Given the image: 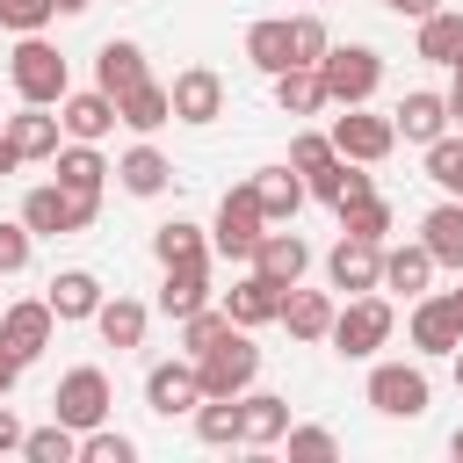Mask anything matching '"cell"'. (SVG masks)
<instances>
[{"label": "cell", "mask_w": 463, "mask_h": 463, "mask_svg": "<svg viewBox=\"0 0 463 463\" xmlns=\"http://www.w3.org/2000/svg\"><path fill=\"white\" fill-rule=\"evenodd\" d=\"M362 398H369L383 420H420V412L434 405V383H427V369H420V362H369Z\"/></svg>", "instance_id": "277c9868"}, {"label": "cell", "mask_w": 463, "mask_h": 463, "mask_svg": "<svg viewBox=\"0 0 463 463\" xmlns=\"http://www.w3.org/2000/svg\"><path fill=\"white\" fill-rule=\"evenodd\" d=\"M289 36H297V65H318V58L333 51V36H326L318 14H289Z\"/></svg>", "instance_id": "bcb514c9"}, {"label": "cell", "mask_w": 463, "mask_h": 463, "mask_svg": "<svg viewBox=\"0 0 463 463\" xmlns=\"http://www.w3.org/2000/svg\"><path fill=\"white\" fill-rule=\"evenodd\" d=\"M58 22V0H0V29L7 36H43Z\"/></svg>", "instance_id": "b9f144b4"}, {"label": "cell", "mask_w": 463, "mask_h": 463, "mask_svg": "<svg viewBox=\"0 0 463 463\" xmlns=\"http://www.w3.org/2000/svg\"><path fill=\"white\" fill-rule=\"evenodd\" d=\"M224 333H232V311H224V304H203V311L181 318V354H210Z\"/></svg>", "instance_id": "f35d334b"}, {"label": "cell", "mask_w": 463, "mask_h": 463, "mask_svg": "<svg viewBox=\"0 0 463 463\" xmlns=\"http://www.w3.org/2000/svg\"><path fill=\"white\" fill-rule=\"evenodd\" d=\"M22 434H29V427H22V420L7 412V398H0V456H22Z\"/></svg>", "instance_id": "7dc6e473"}, {"label": "cell", "mask_w": 463, "mask_h": 463, "mask_svg": "<svg viewBox=\"0 0 463 463\" xmlns=\"http://www.w3.org/2000/svg\"><path fill=\"white\" fill-rule=\"evenodd\" d=\"M145 326H152V304H137V297H101V311H94V333H101L116 354L145 347Z\"/></svg>", "instance_id": "83f0119b"}, {"label": "cell", "mask_w": 463, "mask_h": 463, "mask_svg": "<svg viewBox=\"0 0 463 463\" xmlns=\"http://www.w3.org/2000/svg\"><path fill=\"white\" fill-rule=\"evenodd\" d=\"M145 405H152L159 420H188V412L203 405V369H195V354L152 362V369H145Z\"/></svg>", "instance_id": "30bf717a"}, {"label": "cell", "mask_w": 463, "mask_h": 463, "mask_svg": "<svg viewBox=\"0 0 463 463\" xmlns=\"http://www.w3.org/2000/svg\"><path fill=\"white\" fill-rule=\"evenodd\" d=\"M326 289H347V297L383 289V239H354V232H340L333 253H326Z\"/></svg>", "instance_id": "7c38bea8"}, {"label": "cell", "mask_w": 463, "mask_h": 463, "mask_svg": "<svg viewBox=\"0 0 463 463\" xmlns=\"http://www.w3.org/2000/svg\"><path fill=\"white\" fill-rule=\"evenodd\" d=\"M195 369H203V398H239L260 376V347L246 340V326H232L210 354H195Z\"/></svg>", "instance_id": "52a82bcc"}, {"label": "cell", "mask_w": 463, "mask_h": 463, "mask_svg": "<svg viewBox=\"0 0 463 463\" xmlns=\"http://www.w3.org/2000/svg\"><path fill=\"white\" fill-rule=\"evenodd\" d=\"M333 217H340V232H354V239H391V224H398V210H391L376 188H369V195H354V203H340Z\"/></svg>", "instance_id": "8d00e7d4"}, {"label": "cell", "mask_w": 463, "mask_h": 463, "mask_svg": "<svg viewBox=\"0 0 463 463\" xmlns=\"http://www.w3.org/2000/svg\"><path fill=\"white\" fill-rule=\"evenodd\" d=\"M333 159H340V152H333V130H297V137H289V166H297L304 181H311L318 166H333Z\"/></svg>", "instance_id": "ee69618b"}, {"label": "cell", "mask_w": 463, "mask_h": 463, "mask_svg": "<svg viewBox=\"0 0 463 463\" xmlns=\"http://www.w3.org/2000/svg\"><path fill=\"white\" fill-rule=\"evenodd\" d=\"M152 304H159L166 318H188V311H203V304H217V289H210V260H174Z\"/></svg>", "instance_id": "cb8c5ba5"}, {"label": "cell", "mask_w": 463, "mask_h": 463, "mask_svg": "<svg viewBox=\"0 0 463 463\" xmlns=\"http://www.w3.org/2000/svg\"><path fill=\"white\" fill-rule=\"evenodd\" d=\"M14 166H22V152H14V145H7V130H0V181H7Z\"/></svg>", "instance_id": "f907efd6"}, {"label": "cell", "mask_w": 463, "mask_h": 463, "mask_svg": "<svg viewBox=\"0 0 463 463\" xmlns=\"http://www.w3.org/2000/svg\"><path fill=\"white\" fill-rule=\"evenodd\" d=\"M80 463H137V441H130V434H116V427L101 420V427H87V434H80Z\"/></svg>", "instance_id": "60d3db41"}, {"label": "cell", "mask_w": 463, "mask_h": 463, "mask_svg": "<svg viewBox=\"0 0 463 463\" xmlns=\"http://www.w3.org/2000/svg\"><path fill=\"white\" fill-rule=\"evenodd\" d=\"M434 253H427V239H412V246H383V289H398V297H427V282H434Z\"/></svg>", "instance_id": "f1b7e54d"}, {"label": "cell", "mask_w": 463, "mask_h": 463, "mask_svg": "<svg viewBox=\"0 0 463 463\" xmlns=\"http://www.w3.org/2000/svg\"><path fill=\"white\" fill-rule=\"evenodd\" d=\"M420 239H427V253H434L441 268L463 275V203H456V195H441V203L420 217Z\"/></svg>", "instance_id": "4dcf8cb0"}, {"label": "cell", "mask_w": 463, "mask_h": 463, "mask_svg": "<svg viewBox=\"0 0 463 463\" xmlns=\"http://www.w3.org/2000/svg\"><path fill=\"white\" fill-rule=\"evenodd\" d=\"M109 405H116V391H109V376L94 369V362H80V369H65L58 376V391H51V420H65V427H101L109 420Z\"/></svg>", "instance_id": "ba28073f"}, {"label": "cell", "mask_w": 463, "mask_h": 463, "mask_svg": "<svg viewBox=\"0 0 463 463\" xmlns=\"http://www.w3.org/2000/svg\"><path fill=\"white\" fill-rule=\"evenodd\" d=\"M282 297H289L282 282H268L260 268H246V275L224 289V311H232V326L253 333V326H275V318H282Z\"/></svg>", "instance_id": "2e32d148"}, {"label": "cell", "mask_w": 463, "mask_h": 463, "mask_svg": "<svg viewBox=\"0 0 463 463\" xmlns=\"http://www.w3.org/2000/svg\"><path fill=\"white\" fill-rule=\"evenodd\" d=\"M333 311H340L333 289H304V282H297V289L282 297V326H289V340H326V333H333Z\"/></svg>", "instance_id": "f546056e"}, {"label": "cell", "mask_w": 463, "mask_h": 463, "mask_svg": "<svg viewBox=\"0 0 463 463\" xmlns=\"http://www.w3.org/2000/svg\"><path fill=\"white\" fill-rule=\"evenodd\" d=\"M210 253H217L210 232L188 224V217H166V224L152 232V260H159V268H174V260H210Z\"/></svg>", "instance_id": "e575fe53"}, {"label": "cell", "mask_w": 463, "mask_h": 463, "mask_svg": "<svg viewBox=\"0 0 463 463\" xmlns=\"http://www.w3.org/2000/svg\"><path fill=\"white\" fill-rule=\"evenodd\" d=\"M87 7H94V0H58V14H87Z\"/></svg>", "instance_id": "f5cc1de1"}, {"label": "cell", "mask_w": 463, "mask_h": 463, "mask_svg": "<svg viewBox=\"0 0 463 463\" xmlns=\"http://www.w3.org/2000/svg\"><path fill=\"white\" fill-rule=\"evenodd\" d=\"M116 188H123V195H166V188H174V159H166L152 137H137V145L116 159Z\"/></svg>", "instance_id": "603a6c76"}, {"label": "cell", "mask_w": 463, "mask_h": 463, "mask_svg": "<svg viewBox=\"0 0 463 463\" xmlns=\"http://www.w3.org/2000/svg\"><path fill=\"white\" fill-rule=\"evenodd\" d=\"M318 80H326V101H333V109L376 101V87H383V51H369V43H333V51L318 58Z\"/></svg>", "instance_id": "7a4b0ae2"}, {"label": "cell", "mask_w": 463, "mask_h": 463, "mask_svg": "<svg viewBox=\"0 0 463 463\" xmlns=\"http://www.w3.org/2000/svg\"><path fill=\"white\" fill-rule=\"evenodd\" d=\"M449 456H456V463H463V427H456V434H449Z\"/></svg>", "instance_id": "db71d44e"}, {"label": "cell", "mask_w": 463, "mask_h": 463, "mask_svg": "<svg viewBox=\"0 0 463 463\" xmlns=\"http://www.w3.org/2000/svg\"><path fill=\"white\" fill-rule=\"evenodd\" d=\"M7 80H14L22 101H43V109H58V101L72 94L65 51H58L51 36H14V51H7Z\"/></svg>", "instance_id": "6da1fadb"}, {"label": "cell", "mask_w": 463, "mask_h": 463, "mask_svg": "<svg viewBox=\"0 0 463 463\" xmlns=\"http://www.w3.org/2000/svg\"><path fill=\"white\" fill-rule=\"evenodd\" d=\"M137 80H152V65H145V43H130V36H109V43L94 51V87H109V94H130Z\"/></svg>", "instance_id": "4316f807"}, {"label": "cell", "mask_w": 463, "mask_h": 463, "mask_svg": "<svg viewBox=\"0 0 463 463\" xmlns=\"http://www.w3.org/2000/svg\"><path fill=\"white\" fill-rule=\"evenodd\" d=\"M166 94H174V123H195V130H203V123L224 116V80H217L210 65H181Z\"/></svg>", "instance_id": "5bb4252c"}, {"label": "cell", "mask_w": 463, "mask_h": 463, "mask_svg": "<svg viewBox=\"0 0 463 463\" xmlns=\"http://www.w3.org/2000/svg\"><path fill=\"white\" fill-rule=\"evenodd\" d=\"M333 152H347V159H362V166H383V159L398 152V123L376 116L369 101H354V109L333 116Z\"/></svg>", "instance_id": "9c48e42d"}, {"label": "cell", "mask_w": 463, "mask_h": 463, "mask_svg": "<svg viewBox=\"0 0 463 463\" xmlns=\"http://www.w3.org/2000/svg\"><path fill=\"white\" fill-rule=\"evenodd\" d=\"M188 427H195L203 449H239V398H203L188 412Z\"/></svg>", "instance_id": "d590c367"}, {"label": "cell", "mask_w": 463, "mask_h": 463, "mask_svg": "<svg viewBox=\"0 0 463 463\" xmlns=\"http://www.w3.org/2000/svg\"><path fill=\"white\" fill-rule=\"evenodd\" d=\"M289 434V398L282 391H239V449H275Z\"/></svg>", "instance_id": "e0dca14e"}, {"label": "cell", "mask_w": 463, "mask_h": 463, "mask_svg": "<svg viewBox=\"0 0 463 463\" xmlns=\"http://www.w3.org/2000/svg\"><path fill=\"white\" fill-rule=\"evenodd\" d=\"M282 449H289V463H333V456H340V441H333V427H297V420H289V434H282Z\"/></svg>", "instance_id": "7bdbcfd3"}, {"label": "cell", "mask_w": 463, "mask_h": 463, "mask_svg": "<svg viewBox=\"0 0 463 463\" xmlns=\"http://www.w3.org/2000/svg\"><path fill=\"white\" fill-rule=\"evenodd\" d=\"M29 253H36V232H29L22 217H14V224L0 217V275H22V268H29Z\"/></svg>", "instance_id": "f6af8a7d"}, {"label": "cell", "mask_w": 463, "mask_h": 463, "mask_svg": "<svg viewBox=\"0 0 463 463\" xmlns=\"http://www.w3.org/2000/svg\"><path fill=\"white\" fill-rule=\"evenodd\" d=\"M51 333H58V311H51L43 297H22V304L0 311V347L22 354V362H36V354L51 347Z\"/></svg>", "instance_id": "4fadbf2b"}, {"label": "cell", "mask_w": 463, "mask_h": 463, "mask_svg": "<svg viewBox=\"0 0 463 463\" xmlns=\"http://www.w3.org/2000/svg\"><path fill=\"white\" fill-rule=\"evenodd\" d=\"M391 326H398V318H391V304H383L376 289H362V297H347V304L333 311V333H326V340H333V354L369 362V354L391 340Z\"/></svg>", "instance_id": "3957f363"}, {"label": "cell", "mask_w": 463, "mask_h": 463, "mask_svg": "<svg viewBox=\"0 0 463 463\" xmlns=\"http://www.w3.org/2000/svg\"><path fill=\"white\" fill-rule=\"evenodd\" d=\"M260 232H268V210H260V195H253V181H239V188H224V203H217V224H210V246H217L224 260H253V246H260Z\"/></svg>", "instance_id": "8992f818"}, {"label": "cell", "mask_w": 463, "mask_h": 463, "mask_svg": "<svg viewBox=\"0 0 463 463\" xmlns=\"http://www.w3.org/2000/svg\"><path fill=\"white\" fill-rule=\"evenodd\" d=\"M391 123H398V137H405V145H420V152H427V145H434V137H441L456 116H449V94H434V87H412V94L391 109Z\"/></svg>", "instance_id": "ac0fdd59"}, {"label": "cell", "mask_w": 463, "mask_h": 463, "mask_svg": "<svg viewBox=\"0 0 463 463\" xmlns=\"http://www.w3.org/2000/svg\"><path fill=\"white\" fill-rule=\"evenodd\" d=\"M116 116H123V130H137V137H152L159 123H174V94H166L159 80H137L130 94H116Z\"/></svg>", "instance_id": "1f68e13d"}, {"label": "cell", "mask_w": 463, "mask_h": 463, "mask_svg": "<svg viewBox=\"0 0 463 463\" xmlns=\"http://www.w3.org/2000/svg\"><path fill=\"white\" fill-rule=\"evenodd\" d=\"M275 109H282V116H318V109H333L318 65H289V72H275Z\"/></svg>", "instance_id": "836d02e7"}, {"label": "cell", "mask_w": 463, "mask_h": 463, "mask_svg": "<svg viewBox=\"0 0 463 463\" xmlns=\"http://www.w3.org/2000/svg\"><path fill=\"white\" fill-rule=\"evenodd\" d=\"M456 383H463V347H456Z\"/></svg>", "instance_id": "9f6ffc18"}, {"label": "cell", "mask_w": 463, "mask_h": 463, "mask_svg": "<svg viewBox=\"0 0 463 463\" xmlns=\"http://www.w3.org/2000/svg\"><path fill=\"white\" fill-rule=\"evenodd\" d=\"M58 123H65V137L101 145L123 116H116V94H109V87H80V94H65V101H58Z\"/></svg>", "instance_id": "9a60e30c"}, {"label": "cell", "mask_w": 463, "mask_h": 463, "mask_svg": "<svg viewBox=\"0 0 463 463\" xmlns=\"http://www.w3.org/2000/svg\"><path fill=\"white\" fill-rule=\"evenodd\" d=\"M51 174H58V188H72V195H94L101 203V188H109V159H101V145H80V137H65L58 152H51Z\"/></svg>", "instance_id": "ffe728a7"}, {"label": "cell", "mask_w": 463, "mask_h": 463, "mask_svg": "<svg viewBox=\"0 0 463 463\" xmlns=\"http://www.w3.org/2000/svg\"><path fill=\"white\" fill-rule=\"evenodd\" d=\"M449 297H456V311H463V282H456V289H449Z\"/></svg>", "instance_id": "11a10c76"}, {"label": "cell", "mask_w": 463, "mask_h": 463, "mask_svg": "<svg viewBox=\"0 0 463 463\" xmlns=\"http://www.w3.org/2000/svg\"><path fill=\"white\" fill-rule=\"evenodd\" d=\"M0 130H7V145L22 152V166H29V159H51V152L65 145V123H58V116L43 109V101H22V109H14V116H7Z\"/></svg>", "instance_id": "d6986e66"}, {"label": "cell", "mask_w": 463, "mask_h": 463, "mask_svg": "<svg viewBox=\"0 0 463 463\" xmlns=\"http://www.w3.org/2000/svg\"><path fill=\"white\" fill-rule=\"evenodd\" d=\"M405 340H412V354H456V347H463V311H456V297H449V289L412 297Z\"/></svg>", "instance_id": "8fae6325"}, {"label": "cell", "mask_w": 463, "mask_h": 463, "mask_svg": "<svg viewBox=\"0 0 463 463\" xmlns=\"http://www.w3.org/2000/svg\"><path fill=\"white\" fill-rule=\"evenodd\" d=\"M253 195H260V210H268V224H297V210H304V195H311V181L282 159V166H260L253 174Z\"/></svg>", "instance_id": "d4e9b609"}, {"label": "cell", "mask_w": 463, "mask_h": 463, "mask_svg": "<svg viewBox=\"0 0 463 463\" xmlns=\"http://www.w3.org/2000/svg\"><path fill=\"white\" fill-rule=\"evenodd\" d=\"M449 116L463 123V65H456V80H449Z\"/></svg>", "instance_id": "816d5d0a"}, {"label": "cell", "mask_w": 463, "mask_h": 463, "mask_svg": "<svg viewBox=\"0 0 463 463\" xmlns=\"http://www.w3.org/2000/svg\"><path fill=\"white\" fill-rule=\"evenodd\" d=\"M412 51H420L427 65H449V72H456V65H463V14H456V7H434V14L420 22Z\"/></svg>", "instance_id": "d6a6232c"}, {"label": "cell", "mask_w": 463, "mask_h": 463, "mask_svg": "<svg viewBox=\"0 0 463 463\" xmlns=\"http://www.w3.org/2000/svg\"><path fill=\"white\" fill-rule=\"evenodd\" d=\"M101 217V203L94 195H72V188H58V181H36L29 195H22V224L36 232V239H65V232H87Z\"/></svg>", "instance_id": "5b68a950"}, {"label": "cell", "mask_w": 463, "mask_h": 463, "mask_svg": "<svg viewBox=\"0 0 463 463\" xmlns=\"http://www.w3.org/2000/svg\"><path fill=\"white\" fill-rule=\"evenodd\" d=\"M246 268H260L268 282H282V289H297V282H304V268H311V246H304L297 232H282V224H268Z\"/></svg>", "instance_id": "44dd1931"}, {"label": "cell", "mask_w": 463, "mask_h": 463, "mask_svg": "<svg viewBox=\"0 0 463 463\" xmlns=\"http://www.w3.org/2000/svg\"><path fill=\"white\" fill-rule=\"evenodd\" d=\"M101 297H109V289H101V275H94V268H58V275H51V289H43V304L58 311V326L94 318V311H101Z\"/></svg>", "instance_id": "7402d4cb"}, {"label": "cell", "mask_w": 463, "mask_h": 463, "mask_svg": "<svg viewBox=\"0 0 463 463\" xmlns=\"http://www.w3.org/2000/svg\"><path fill=\"white\" fill-rule=\"evenodd\" d=\"M22 369H29V362H22V354H7V347H0V398H7V391H14V383H22Z\"/></svg>", "instance_id": "681fc988"}, {"label": "cell", "mask_w": 463, "mask_h": 463, "mask_svg": "<svg viewBox=\"0 0 463 463\" xmlns=\"http://www.w3.org/2000/svg\"><path fill=\"white\" fill-rule=\"evenodd\" d=\"M376 7H391V14H405V22H427L441 0H376Z\"/></svg>", "instance_id": "c3c4849f"}, {"label": "cell", "mask_w": 463, "mask_h": 463, "mask_svg": "<svg viewBox=\"0 0 463 463\" xmlns=\"http://www.w3.org/2000/svg\"><path fill=\"white\" fill-rule=\"evenodd\" d=\"M427 181H434L441 195H456V203H463V137H449V130H441V137L427 145Z\"/></svg>", "instance_id": "ab89813d"}, {"label": "cell", "mask_w": 463, "mask_h": 463, "mask_svg": "<svg viewBox=\"0 0 463 463\" xmlns=\"http://www.w3.org/2000/svg\"><path fill=\"white\" fill-rule=\"evenodd\" d=\"M22 456H29V463H80V427H65V420L29 427V434H22Z\"/></svg>", "instance_id": "74e56055"}, {"label": "cell", "mask_w": 463, "mask_h": 463, "mask_svg": "<svg viewBox=\"0 0 463 463\" xmlns=\"http://www.w3.org/2000/svg\"><path fill=\"white\" fill-rule=\"evenodd\" d=\"M246 58H253V72H289L297 65V36H289V14H260L253 29H246Z\"/></svg>", "instance_id": "484cf974"}]
</instances>
